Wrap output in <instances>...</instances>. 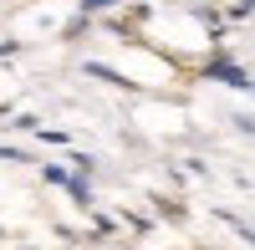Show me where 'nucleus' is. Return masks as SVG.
<instances>
[{
    "label": "nucleus",
    "instance_id": "obj_3",
    "mask_svg": "<svg viewBox=\"0 0 255 250\" xmlns=\"http://www.w3.org/2000/svg\"><path fill=\"white\" fill-rule=\"evenodd\" d=\"M87 72H92V77H102V82H113V87H128V82H123L113 67H102V61H87Z\"/></svg>",
    "mask_w": 255,
    "mask_h": 250
},
{
    "label": "nucleus",
    "instance_id": "obj_2",
    "mask_svg": "<svg viewBox=\"0 0 255 250\" xmlns=\"http://www.w3.org/2000/svg\"><path fill=\"white\" fill-rule=\"evenodd\" d=\"M41 174H46V184H61V189H72V184H77V174H67L61 163H46Z\"/></svg>",
    "mask_w": 255,
    "mask_h": 250
},
{
    "label": "nucleus",
    "instance_id": "obj_4",
    "mask_svg": "<svg viewBox=\"0 0 255 250\" xmlns=\"http://www.w3.org/2000/svg\"><path fill=\"white\" fill-rule=\"evenodd\" d=\"M118 0H82V15H97V10H113Z\"/></svg>",
    "mask_w": 255,
    "mask_h": 250
},
{
    "label": "nucleus",
    "instance_id": "obj_1",
    "mask_svg": "<svg viewBox=\"0 0 255 250\" xmlns=\"http://www.w3.org/2000/svg\"><path fill=\"white\" fill-rule=\"evenodd\" d=\"M204 77L225 82V87H250V77L235 67V61H225V56H209V61H204Z\"/></svg>",
    "mask_w": 255,
    "mask_h": 250
}]
</instances>
